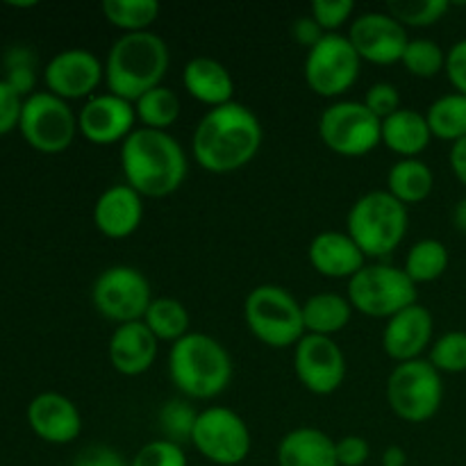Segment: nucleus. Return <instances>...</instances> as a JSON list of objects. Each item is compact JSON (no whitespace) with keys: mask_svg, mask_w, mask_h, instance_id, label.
I'll return each mask as SVG.
<instances>
[{"mask_svg":"<svg viewBox=\"0 0 466 466\" xmlns=\"http://www.w3.org/2000/svg\"><path fill=\"white\" fill-rule=\"evenodd\" d=\"M428 362L440 373H462L466 371V332L453 330L441 335L431 346Z\"/></svg>","mask_w":466,"mask_h":466,"instance_id":"e433bc0d","label":"nucleus"},{"mask_svg":"<svg viewBox=\"0 0 466 466\" xmlns=\"http://www.w3.org/2000/svg\"><path fill=\"white\" fill-rule=\"evenodd\" d=\"M44 82L50 94L66 103L91 98L100 82H105V62L86 48H66L46 64Z\"/></svg>","mask_w":466,"mask_h":466,"instance_id":"dca6fc26","label":"nucleus"},{"mask_svg":"<svg viewBox=\"0 0 466 466\" xmlns=\"http://www.w3.org/2000/svg\"><path fill=\"white\" fill-rule=\"evenodd\" d=\"M382 121L362 100H337L319 118L323 146L341 157H364L382 144Z\"/></svg>","mask_w":466,"mask_h":466,"instance_id":"9d476101","label":"nucleus"},{"mask_svg":"<svg viewBox=\"0 0 466 466\" xmlns=\"http://www.w3.org/2000/svg\"><path fill=\"white\" fill-rule=\"evenodd\" d=\"M232 371L235 369L226 346L205 332H189L168 353V376L185 399H217L230 385Z\"/></svg>","mask_w":466,"mask_h":466,"instance_id":"20e7f679","label":"nucleus"},{"mask_svg":"<svg viewBox=\"0 0 466 466\" xmlns=\"http://www.w3.org/2000/svg\"><path fill=\"white\" fill-rule=\"evenodd\" d=\"M144 323L148 330L157 337V341H168L176 344L182 337L189 335V312L177 299H153L148 312H146Z\"/></svg>","mask_w":466,"mask_h":466,"instance_id":"7c9ffc66","label":"nucleus"},{"mask_svg":"<svg viewBox=\"0 0 466 466\" xmlns=\"http://www.w3.org/2000/svg\"><path fill=\"white\" fill-rule=\"evenodd\" d=\"M362 59L349 36L326 35L305 57V82L321 98H339L358 82Z\"/></svg>","mask_w":466,"mask_h":466,"instance_id":"ddd939ff","label":"nucleus"},{"mask_svg":"<svg viewBox=\"0 0 466 466\" xmlns=\"http://www.w3.org/2000/svg\"><path fill=\"white\" fill-rule=\"evenodd\" d=\"M346 299L353 309L371 319H391L417 303V285L391 264H367L349 280Z\"/></svg>","mask_w":466,"mask_h":466,"instance_id":"0eeeda50","label":"nucleus"},{"mask_svg":"<svg viewBox=\"0 0 466 466\" xmlns=\"http://www.w3.org/2000/svg\"><path fill=\"white\" fill-rule=\"evenodd\" d=\"M182 105L180 96L171 89V86H155L148 94L141 96L139 100H135V114L137 121L141 123V127H148V130H164L176 126V121L180 118Z\"/></svg>","mask_w":466,"mask_h":466,"instance_id":"cd10ccee","label":"nucleus"},{"mask_svg":"<svg viewBox=\"0 0 466 466\" xmlns=\"http://www.w3.org/2000/svg\"><path fill=\"white\" fill-rule=\"evenodd\" d=\"M408 464V455L400 446H390L382 453V466H405Z\"/></svg>","mask_w":466,"mask_h":466,"instance_id":"de8ad7c7","label":"nucleus"},{"mask_svg":"<svg viewBox=\"0 0 466 466\" xmlns=\"http://www.w3.org/2000/svg\"><path fill=\"white\" fill-rule=\"evenodd\" d=\"M159 353V341L144 321L123 323L114 328L107 344V358L114 371L137 378L150 371Z\"/></svg>","mask_w":466,"mask_h":466,"instance_id":"412c9836","label":"nucleus"},{"mask_svg":"<svg viewBox=\"0 0 466 466\" xmlns=\"http://www.w3.org/2000/svg\"><path fill=\"white\" fill-rule=\"evenodd\" d=\"M432 332H435V319L431 309L421 303L400 309L391 319H387L382 330V349L396 364L421 360V353L432 346Z\"/></svg>","mask_w":466,"mask_h":466,"instance_id":"6ab92c4d","label":"nucleus"},{"mask_svg":"<svg viewBox=\"0 0 466 466\" xmlns=\"http://www.w3.org/2000/svg\"><path fill=\"white\" fill-rule=\"evenodd\" d=\"M135 103L116 94H96L77 112V130L96 146L123 144L137 130Z\"/></svg>","mask_w":466,"mask_h":466,"instance_id":"f3484780","label":"nucleus"},{"mask_svg":"<svg viewBox=\"0 0 466 466\" xmlns=\"http://www.w3.org/2000/svg\"><path fill=\"white\" fill-rule=\"evenodd\" d=\"M444 71L455 91L466 96V39L451 46V50L446 53Z\"/></svg>","mask_w":466,"mask_h":466,"instance_id":"37998d69","label":"nucleus"},{"mask_svg":"<svg viewBox=\"0 0 466 466\" xmlns=\"http://www.w3.org/2000/svg\"><path fill=\"white\" fill-rule=\"evenodd\" d=\"M382 146L399 155L400 159H414L431 146L432 132L428 127L426 114L417 109L400 107L382 121Z\"/></svg>","mask_w":466,"mask_h":466,"instance_id":"393cba45","label":"nucleus"},{"mask_svg":"<svg viewBox=\"0 0 466 466\" xmlns=\"http://www.w3.org/2000/svg\"><path fill=\"white\" fill-rule=\"evenodd\" d=\"M100 9L107 23L118 27L123 35L148 32L159 16L157 0H105Z\"/></svg>","mask_w":466,"mask_h":466,"instance_id":"2f4dec72","label":"nucleus"},{"mask_svg":"<svg viewBox=\"0 0 466 466\" xmlns=\"http://www.w3.org/2000/svg\"><path fill=\"white\" fill-rule=\"evenodd\" d=\"M353 305L346 296L335 291H321L309 296L303 303V323L305 335L332 337L344 330L353 317Z\"/></svg>","mask_w":466,"mask_h":466,"instance_id":"a878e982","label":"nucleus"},{"mask_svg":"<svg viewBox=\"0 0 466 466\" xmlns=\"http://www.w3.org/2000/svg\"><path fill=\"white\" fill-rule=\"evenodd\" d=\"M27 426L48 444L64 446L71 444L82 432V414L77 405L68 396L59 391H44L36 394L27 405Z\"/></svg>","mask_w":466,"mask_h":466,"instance_id":"a211bd4d","label":"nucleus"},{"mask_svg":"<svg viewBox=\"0 0 466 466\" xmlns=\"http://www.w3.org/2000/svg\"><path fill=\"white\" fill-rule=\"evenodd\" d=\"M130 466H189L180 444L168 440H153L141 446Z\"/></svg>","mask_w":466,"mask_h":466,"instance_id":"4c0bfd02","label":"nucleus"},{"mask_svg":"<svg viewBox=\"0 0 466 466\" xmlns=\"http://www.w3.org/2000/svg\"><path fill=\"white\" fill-rule=\"evenodd\" d=\"M364 105H367L369 112L376 118L385 121L391 114H396L400 109V94L399 86L391 85V82H376L367 89L364 94Z\"/></svg>","mask_w":466,"mask_h":466,"instance_id":"ea45409f","label":"nucleus"},{"mask_svg":"<svg viewBox=\"0 0 466 466\" xmlns=\"http://www.w3.org/2000/svg\"><path fill=\"white\" fill-rule=\"evenodd\" d=\"M73 466H130V462L112 446L96 444L82 451Z\"/></svg>","mask_w":466,"mask_h":466,"instance_id":"c03bdc74","label":"nucleus"},{"mask_svg":"<svg viewBox=\"0 0 466 466\" xmlns=\"http://www.w3.org/2000/svg\"><path fill=\"white\" fill-rule=\"evenodd\" d=\"M21 109L23 98L0 77V137L9 135L12 130H18Z\"/></svg>","mask_w":466,"mask_h":466,"instance_id":"a19ab883","label":"nucleus"},{"mask_svg":"<svg viewBox=\"0 0 466 466\" xmlns=\"http://www.w3.org/2000/svg\"><path fill=\"white\" fill-rule=\"evenodd\" d=\"M432 187H435V176L431 167L419 157L399 159L387 173V191L405 208L423 203L432 194Z\"/></svg>","mask_w":466,"mask_h":466,"instance_id":"bb28decb","label":"nucleus"},{"mask_svg":"<svg viewBox=\"0 0 466 466\" xmlns=\"http://www.w3.org/2000/svg\"><path fill=\"white\" fill-rule=\"evenodd\" d=\"M91 300L100 317L123 326V323L144 321L153 303V291H150L148 278L139 268L116 264V267L105 268L96 278Z\"/></svg>","mask_w":466,"mask_h":466,"instance_id":"9b49d317","label":"nucleus"},{"mask_svg":"<svg viewBox=\"0 0 466 466\" xmlns=\"http://www.w3.org/2000/svg\"><path fill=\"white\" fill-rule=\"evenodd\" d=\"M400 64H403L410 76L431 80L437 73L444 71L446 53L441 50L440 44L431 39H410Z\"/></svg>","mask_w":466,"mask_h":466,"instance_id":"f704fd0d","label":"nucleus"},{"mask_svg":"<svg viewBox=\"0 0 466 466\" xmlns=\"http://www.w3.org/2000/svg\"><path fill=\"white\" fill-rule=\"evenodd\" d=\"M18 132L32 150L44 155H59L76 141L77 114L66 100L50 91H35L23 100Z\"/></svg>","mask_w":466,"mask_h":466,"instance_id":"1a4fd4ad","label":"nucleus"},{"mask_svg":"<svg viewBox=\"0 0 466 466\" xmlns=\"http://www.w3.org/2000/svg\"><path fill=\"white\" fill-rule=\"evenodd\" d=\"M159 431L164 432V440L176 441V444H185L191 441L194 435L196 421H198V412L194 405L185 399H171L162 405L159 410Z\"/></svg>","mask_w":466,"mask_h":466,"instance_id":"72a5a7b5","label":"nucleus"},{"mask_svg":"<svg viewBox=\"0 0 466 466\" xmlns=\"http://www.w3.org/2000/svg\"><path fill=\"white\" fill-rule=\"evenodd\" d=\"M294 371L309 394H335L346 378L344 350L332 337L305 335L294 346Z\"/></svg>","mask_w":466,"mask_h":466,"instance_id":"4468645a","label":"nucleus"},{"mask_svg":"<svg viewBox=\"0 0 466 466\" xmlns=\"http://www.w3.org/2000/svg\"><path fill=\"white\" fill-rule=\"evenodd\" d=\"M262 139V123L253 109L232 100L200 118L191 137V150L200 168L223 176L253 162Z\"/></svg>","mask_w":466,"mask_h":466,"instance_id":"f257e3e1","label":"nucleus"},{"mask_svg":"<svg viewBox=\"0 0 466 466\" xmlns=\"http://www.w3.org/2000/svg\"><path fill=\"white\" fill-rule=\"evenodd\" d=\"M349 41L362 62L376 66L400 64L408 48V30L390 12H364L353 18L349 27Z\"/></svg>","mask_w":466,"mask_h":466,"instance_id":"2eb2a0df","label":"nucleus"},{"mask_svg":"<svg viewBox=\"0 0 466 466\" xmlns=\"http://www.w3.org/2000/svg\"><path fill=\"white\" fill-rule=\"evenodd\" d=\"M353 0H314L309 5V16L323 27L326 35H337L339 27L353 18Z\"/></svg>","mask_w":466,"mask_h":466,"instance_id":"58836bf2","label":"nucleus"},{"mask_svg":"<svg viewBox=\"0 0 466 466\" xmlns=\"http://www.w3.org/2000/svg\"><path fill=\"white\" fill-rule=\"evenodd\" d=\"M291 35H294V39L299 41L300 46H305L308 50H312L314 46H317L319 41L326 36V32H323V27L319 25L312 16H300V18H296L294 25H291Z\"/></svg>","mask_w":466,"mask_h":466,"instance_id":"a18cd8bd","label":"nucleus"},{"mask_svg":"<svg viewBox=\"0 0 466 466\" xmlns=\"http://www.w3.org/2000/svg\"><path fill=\"white\" fill-rule=\"evenodd\" d=\"M449 7L446 0H399L387 5V12L403 27H428L441 21Z\"/></svg>","mask_w":466,"mask_h":466,"instance_id":"c9c22d12","label":"nucleus"},{"mask_svg":"<svg viewBox=\"0 0 466 466\" xmlns=\"http://www.w3.org/2000/svg\"><path fill=\"white\" fill-rule=\"evenodd\" d=\"M408 208L390 191H369L360 196L346 218V232L367 258H387L408 235Z\"/></svg>","mask_w":466,"mask_h":466,"instance_id":"39448f33","label":"nucleus"},{"mask_svg":"<svg viewBox=\"0 0 466 466\" xmlns=\"http://www.w3.org/2000/svg\"><path fill=\"white\" fill-rule=\"evenodd\" d=\"M337 451V462L339 466H362L367 464L369 455H371V446L364 437L358 435H346L335 441Z\"/></svg>","mask_w":466,"mask_h":466,"instance_id":"79ce46f5","label":"nucleus"},{"mask_svg":"<svg viewBox=\"0 0 466 466\" xmlns=\"http://www.w3.org/2000/svg\"><path fill=\"white\" fill-rule=\"evenodd\" d=\"M387 400L391 412L408 423L435 419L444 400L441 373L428 360L396 364L387 380Z\"/></svg>","mask_w":466,"mask_h":466,"instance_id":"6e6552de","label":"nucleus"},{"mask_svg":"<svg viewBox=\"0 0 466 466\" xmlns=\"http://www.w3.org/2000/svg\"><path fill=\"white\" fill-rule=\"evenodd\" d=\"M278 466H339L335 440L319 428H296L278 444Z\"/></svg>","mask_w":466,"mask_h":466,"instance_id":"b1692460","label":"nucleus"},{"mask_svg":"<svg viewBox=\"0 0 466 466\" xmlns=\"http://www.w3.org/2000/svg\"><path fill=\"white\" fill-rule=\"evenodd\" d=\"M182 85L191 98L208 105L209 109L232 103L235 96V80L230 71L214 57H203V55L185 64Z\"/></svg>","mask_w":466,"mask_h":466,"instance_id":"5701e85b","label":"nucleus"},{"mask_svg":"<svg viewBox=\"0 0 466 466\" xmlns=\"http://www.w3.org/2000/svg\"><path fill=\"white\" fill-rule=\"evenodd\" d=\"M244 321L250 335L271 349H289L305 337L303 303L280 285H259L246 296Z\"/></svg>","mask_w":466,"mask_h":466,"instance_id":"423d86ee","label":"nucleus"},{"mask_svg":"<svg viewBox=\"0 0 466 466\" xmlns=\"http://www.w3.org/2000/svg\"><path fill=\"white\" fill-rule=\"evenodd\" d=\"M449 159H451V168H453L455 177H458V180L466 187V137L451 146Z\"/></svg>","mask_w":466,"mask_h":466,"instance_id":"49530a36","label":"nucleus"},{"mask_svg":"<svg viewBox=\"0 0 466 466\" xmlns=\"http://www.w3.org/2000/svg\"><path fill=\"white\" fill-rule=\"evenodd\" d=\"M3 80L23 100L36 91V53L27 46H9L3 55Z\"/></svg>","mask_w":466,"mask_h":466,"instance_id":"473e14b6","label":"nucleus"},{"mask_svg":"<svg viewBox=\"0 0 466 466\" xmlns=\"http://www.w3.org/2000/svg\"><path fill=\"white\" fill-rule=\"evenodd\" d=\"M453 223H455V228H458L460 232H464V235H466V196L462 200H460L458 205H455Z\"/></svg>","mask_w":466,"mask_h":466,"instance_id":"09e8293b","label":"nucleus"},{"mask_svg":"<svg viewBox=\"0 0 466 466\" xmlns=\"http://www.w3.org/2000/svg\"><path fill=\"white\" fill-rule=\"evenodd\" d=\"M191 444L208 462L217 466H237L253 449L250 428L235 410L214 405L198 412Z\"/></svg>","mask_w":466,"mask_h":466,"instance_id":"f8f14e48","label":"nucleus"},{"mask_svg":"<svg viewBox=\"0 0 466 466\" xmlns=\"http://www.w3.org/2000/svg\"><path fill=\"white\" fill-rule=\"evenodd\" d=\"M144 221V196L130 185H112L96 198L94 223L107 239H127Z\"/></svg>","mask_w":466,"mask_h":466,"instance_id":"aec40b11","label":"nucleus"},{"mask_svg":"<svg viewBox=\"0 0 466 466\" xmlns=\"http://www.w3.org/2000/svg\"><path fill=\"white\" fill-rule=\"evenodd\" d=\"M168 64L171 53L159 35L150 30L123 35L114 41L105 59V85L109 94L135 103L162 85Z\"/></svg>","mask_w":466,"mask_h":466,"instance_id":"7ed1b4c3","label":"nucleus"},{"mask_svg":"<svg viewBox=\"0 0 466 466\" xmlns=\"http://www.w3.org/2000/svg\"><path fill=\"white\" fill-rule=\"evenodd\" d=\"M428 127H431L432 137L441 141H455L464 139L466 137V96L458 94H446L437 98L435 103L428 107L426 112Z\"/></svg>","mask_w":466,"mask_h":466,"instance_id":"c85d7f7f","label":"nucleus"},{"mask_svg":"<svg viewBox=\"0 0 466 466\" xmlns=\"http://www.w3.org/2000/svg\"><path fill=\"white\" fill-rule=\"evenodd\" d=\"M451 262L449 248L437 239H421L410 248L405 258L403 271L408 273L414 285H428V282L440 280L446 273Z\"/></svg>","mask_w":466,"mask_h":466,"instance_id":"c756f323","label":"nucleus"},{"mask_svg":"<svg viewBox=\"0 0 466 466\" xmlns=\"http://www.w3.org/2000/svg\"><path fill=\"white\" fill-rule=\"evenodd\" d=\"M121 171L144 198H164L176 194L185 182L189 164L182 146L164 130L137 127L121 144Z\"/></svg>","mask_w":466,"mask_h":466,"instance_id":"f03ea898","label":"nucleus"},{"mask_svg":"<svg viewBox=\"0 0 466 466\" xmlns=\"http://www.w3.org/2000/svg\"><path fill=\"white\" fill-rule=\"evenodd\" d=\"M308 259L317 273L332 280H350L360 268L367 267V255L360 250L349 232H319L308 246Z\"/></svg>","mask_w":466,"mask_h":466,"instance_id":"4be33fe9","label":"nucleus"}]
</instances>
